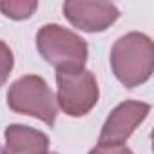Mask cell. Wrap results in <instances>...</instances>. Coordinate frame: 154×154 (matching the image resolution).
<instances>
[{"label": "cell", "mask_w": 154, "mask_h": 154, "mask_svg": "<svg viewBox=\"0 0 154 154\" xmlns=\"http://www.w3.org/2000/svg\"><path fill=\"white\" fill-rule=\"evenodd\" d=\"M109 62L116 80L125 89H134L152 76L154 42L140 31L125 33L112 44Z\"/></svg>", "instance_id": "6da1fadb"}, {"label": "cell", "mask_w": 154, "mask_h": 154, "mask_svg": "<svg viewBox=\"0 0 154 154\" xmlns=\"http://www.w3.org/2000/svg\"><path fill=\"white\" fill-rule=\"evenodd\" d=\"M35 42L40 56L56 71L85 69L89 47L78 33L60 24H45L38 29Z\"/></svg>", "instance_id": "7a4b0ae2"}, {"label": "cell", "mask_w": 154, "mask_h": 154, "mask_svg": "<svg viewBox=\"0 0 154 154\" xmlns=\"http://www.w3.org/2000/svg\"><path fill=\"white\" fill-rule=\"evenodd\" d=\"M8 107L17 114L36 118L49 127L56 123V96L49 84L38 74H24L9 85Z\"/></svg>", "instance_id": "3957f363"}, {"label": "cell", "mask_w": 154, "mask_h": 154, "mask_svg": "<svg viewBox=\"0 0 154 154\" xmlns=\"http://www.w3.org/2000/svg\"><path fill=\"white\" fill-rule=\"evenodd\" d=\"M56 105L71 118L89 114L100 100V87L94 72L80 71H56Z\"/></svg>", "instance_id": "277c9868"}, {"label": "cell", "mask_w": 154, "mask_h": 154, "mask_svg": "<svg viewBox=\"0 0 154 154\" xmlns=\"http://www.w3.org/2000/svg\"><path fill=\"white\" fill-rule=\"evenodd\" d=\"M62 11L71 26L84 33H103L120 18V9L105 0H67Z\"/></svg>", "instance_id": "5b68a950"}, {"label": "cell", "mask_w": 154, "mask_h": 154, "mask_svg": "<svg viewBox=\"0 0 154 154\" xmlns=\"http://www.w3.org/2000/svg\"><path fill=\"white\" fill-rule=\"evenodd\" d=\"M150 112V103L138 100H125L116 105L100 132L98 143L102 145H125V141L132 136V132L145 122Z\"/></svg>", "instance_id": "8992f818"}, {"label": "cell", "mask_w": 154, "mask_h": 154, "mask_svg": "<svg viewBox=\"0 0 154 154\" xmlns=\"http://www.w3.org/2000/svg\"><path fill=\"white\" fill-rule=\"evenodd\" d=\"M4 136V154H49V136L35 127L24 123H11L6 127Z\"/></svg>", "instance_id": "52a82bcc"}, {"label": "cell", "mask_w": 154, "mask_h": 154, "mask_svg": "<svg viewBox=\"0 0 154 154\" xmlns=\"http://www.w3.org/2000/svg\"><path fill=\"white\" fill-rule=\"evenodd\" d=\"M38 9L36 0H8L0 2V11L11 20H27Z\"/></svg>", "instance_id": "ba28073f"}, {"label": "cell", "mask_w": 154, "mask_h": 154, "mask_svg": "<svg viewBox=\"0 0 154 154\" xmlns=\"http://www.w3.org/2000/svg\"><path fill=\"white\" fill-rule=\"evenodd\" d=\"M13 67H15V54L4 40H0V89L8 82Z\"/></svg>", "instance_id": "9c48e42d"}, {"label": "cell", "mask_w": 154, "mask_h": 154, "mask_svg": "<svg viewBox=\"0 0 154 154\" xmlns=\"http://www.w3.org/2000/svg\"><path fill=\"white\" fill-rule=\"evenodd\" d=\"M89 154H134L127 145H102L98 143L89 150Z\"/></svg>", "instance_id": "30bf717a"}, {"label": "cell", "mask_w": 154, "mask_h": 154, "mask_svg": "<svg viewBox=\"0 0 154 154\" xmlns=\"http://www.w3.org/2000/svg\"><path fill=\"white\" fill-rule=\"evenodd\" d=\"M0 154H4V149H2V145H0Z\"/></svg>", "instance_id": "8fae6325"}, {"label": "cell", "mask_w": 154, "mask_h": 154, "mask_svg": "<svg viewBox=\"0 0 154 154\" xmlns=\"http://www.w3.org/2000/svg\"><path fill=\"white\" fill-rule=\"evenodd\" d=\"M49 154H56V152H49Z\"/></svg>", "instance_id": "7c38bea8"}]
</instances>
